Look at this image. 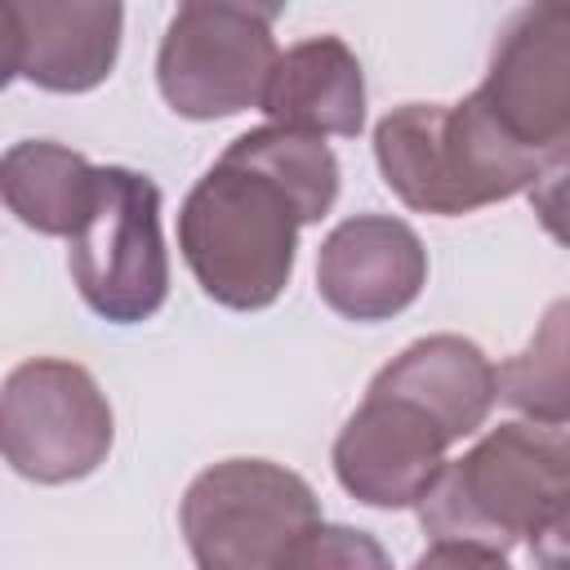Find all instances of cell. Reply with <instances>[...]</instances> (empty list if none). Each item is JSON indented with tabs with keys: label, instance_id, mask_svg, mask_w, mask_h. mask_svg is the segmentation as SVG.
<instances>
[{
	"label": "cell",
	"instance_id": "6da1fadb",
	"mask_svg": "<svg viewBox=\"0 0 570 570\" xmlns=\"http://www.w3.org/2000/svg\"><path fill=\"white\" fill-rule=\"evenodd\" d=\"M383 183L419 214H472L534 187L543 165L512 147L476 94L463 102H405L374 125Z\"/></svg>",
	"mask_w": 570,
	"mask_h": 570
},
{
	"label": "cell",
	"instance_id": "7a4b0ae2",
	"mask_svg": "<svg viewBox=\"0 0 570 570\" xmlns=\"http://www.w3.org/2000/svg\"><path fill=\"white\" fill-rule=\"evenodd\" d=\"M298 227L303 218L276 183L218 156L178 209V249L214 303L258 312L289 285Z\"/></svg>",
	"mask_w": 570,
	"mask_h": 570
},
{
	"label": "cell",
	"instance_id": "3957f363",
	"mask_svg": "<svg viewBox=\"0 0 570 570\" xmlns=\"http://www.w3.org/2000/svg\"><path fill=\"white\" fill-rule=\"evenodd\" d=\"M570 494V432L548 423H499L463 459L445 463L419 503L436 543L508 552Z\"/></svg>",
	"mask_w": 570,
	"mask_h": 570
},
{
	"label": "cell",
	"instance_id": "277c9868",
	"mask_svg": "<svg viewBox=\"0 0 570 570\" xmlns=\"http://www.w3.org/2000/svg\"><path fill=\"white\" fill-rule=\"evenodd\" d=\"M196 570H281L294 543L321 525L316 490L267 459L205 468L178 508Z\"/></svg>",
	"mask_w": 570,
	"mask_h": 570
},
{
	"label": "cell",
	"instance_id": "5b68a950",
	"mask_svg": "<svg viewBox=\"0 0 570 570\" xmlns=\"http://www.w3.org/2000/svg\"><path fill=\"white\" fill-rule=\"evenodd\" d=\"M276 9L191 0L165 27L156 53V85L165 102L187 120H223L245 107H263L276 71Z\"/></svg>",
	"mask_w": 570,
	"mask_h": 570
},
{
	"label": "cell",
	"instance_id": "8992f818",
	"mask_svg": "<svg viewBox=\"0 0 570 570\" xmlns=\"http://www.w3.org/2000/svg\"><path fill=\"white\" fill-rule=\"evenodd\" d=\"M71 281L80 298L116 325L147 321L169 294V254L160 240V187L125 165L98 169V200L71 236Z\"/></svg>",
	"mask_w": 570,
	"mask_h": 570
},
{
	"label": "cell",
	"instance_id": "52a82bcc",
	"mask_svg": "<svg viewBox=\"0 0 570 570\" xmlns=\"http://www.w3.org/2000/svg\"><path fill=\"white\" fill-rule=\"evenodd\" d=\"M111 436V405L85 365L36 356L4 379L0 445L18 476L36 485L80 481L107 459Z\"/></svg>",
	"mask_w": 570,
	"mask_h": 570
},
{
	"label": "cell",
	"instance_id": "ba28073f",
	"mask_svg": "<svg viewBox=\"0 0 570 570\" xmlns=\"http://www.w3.org/2000/svg\"><path fill=\"white\" fill-rule=\"evenodd\" d=\"M476 102L543 169L570 156V4H525L499 27Z\"/></svg>",
	"mask_w": 570,
	"mask_h": 570
},
{
	"label": "cell",
	"instance_id": "9c48e42d",
	"mask_svg": "<svg viewBox=\"0 0 570 570\" xmlns=\"http://www.w3.org/2000/svg\"><path fill=\"white\" fill-rule=\"evenodd\" d=\"M454 436L410 396L374 387L334 441L338 485L370 508H419L445 472Z\"/></svg>",
	"mask_w": 570,
	"mask_h": 570
},
{
	"label": "cell",
	"instance_id": "30bf717a",
	"mask_svg": "<svg viewBox=\"0 0 570 570\" xmlns=\"http://www.w3.org/2000/svg\"><path fill=\"white\" fill-rule=\"evenodd\" d=\"M120 4H36L9 0L0 9L4 76L53 94H85L102 85L120 53Z\"/></svg>",
	"mask_w": 570,
	"mask_h": 570
},
{
	"label": "cell",
	"instance_id": "8fae6325",
	"mask_svg": "<svg viewBox=\"0 0 570 570\" xmlns=\"http://www.w3.org/2000/svg\"><path fill=\"white\" fill-rule=\"evenodd\" d=\"M428 281V249L410 223L387 214L343 218L316 254V289L347 321L405 312Z\"/></svg>",
	"mask_w": 570,
	"mask_h": 570
},
{
	"label": "cell",
	"instance_id": "7c38bea8",
	"mask_svg": "<svg viewBox=\"0 0 570 570\" xmlns=\"http://www.w3.org/2000/svg\"><path fill=\"white\" fill-rule=\"evenodd\" d=\"M272 125L294 134H361L365 125V76L356 53L338 36H307L276 58L263 94Z\"/></svg>",
	"mask_w": 570,
	"mask_h": 570
},
{
	"label": "cell",
	"instance_id": "4fadbf2b",
	"mask_svg": "<svg viewBox=\"0 0 570 570\" xmlns=\"http://www.w3.org/2000/svg\"><path fill=\"white\" fill-rule=\"evenodd\" d=\"M370 383L419 401L454 441L472 436L499 401V370L463 334H428L410 343Z\"/></svg>",
	"mask_w": 570,
	"mask_h": 570
},
{
	"label": "cell",
	"instance_id": "5bb4252c",
	"mask_svg": "<svg viewBox=\"0 0 570 570\" xmlns=\"http://www.w3.org/2000/svg\"><path fill=\"white\" fill-rule=\"evenodd\" d=\"M0 191L9 214L40 236H76L98 200V169L49 138L13 142L0 160Z\"/></svg>",
	"mask_w": 570,
	"mask_h": 570
},
{
	"label": "cell",
	"instance_id": "9a60e30c",
	"mask_svg": "<svg viewBox=\"0 0 570 570\" xmlns=\"http://www.w3.org/2000/svg\"><path fill=\"white\" fill-rule=\"evenodd\" d=\"M223 156L245 165V169H254V174H263L267 183H276L289 196V205L298 209L303 227L321 223L330 214L334 196H338V160L312 134L263 125V129H249L236 142H227Z\"/></svg>",
	"mask_w": 570,
	"mask_h": 570
},
{
	"label": "cell",
	"instance_id": "2e32d148",
	"mask_svg": "<svg viewBox=\"0 0 570 570\" xmlns=\"http://www.w3.org/2000/svg\"><path fill=\"white\" fill-rule=\"evenodd\" d=\"M499 401L530 423H570V298H552L530 343L499 365Z\"/></svg>",
	"mask_w": 570,
	"mask_h": 570
},
{
	"label": "cell",
	"instance_id": "e0dca14e",
	"mask_svg": "<svg viewBox=\"0 0 570 570\" xmlns=\"http://www.w3.org/2000/svg\"><path fill=\"white\" fill-rule=\"evenodd\" d=\"M281 570H392V557L383 543L352 525H316L307 530L294 552L281 561Z\"/></svg>",
	"mask_w": 570,
	"mask_h": 570
},
{
	"label": "cell",
	"instance_id": "ac0fdd59",
	"mask_svg": "<svg viewBox=\"0 0 570 570\" xmlns=\"http://www.w3.org/2000/svg\"><path fill=\"white\" fill-rule=\"evenodd\" d=\"M530 209H534V218L543 223V232L570 249V156L552 160V165L534 178V187H530Z\"/></svg>",
	"mask_w": 570,
	"mask_h": 570
},
{
	"label": "cell",
	"instance_id": "d6986e66",
	"mask_svg": "<svg viewBox=\"0 0 570 570\" xmlns=\"http://www.w3.org/2000/svg\"><path fill=\"white\" fill-rule=\"evenodd\" d=\"M525 539H530L534 570H570V494L561 503H552Z\"/></svg>",
	"mask_w": 570,
	"mask_h": 570
},
{
	"label": "cell",
	"instance_id": "ffe728a7",
	"mask_svg": "<svg viewBox=\"0 0 570 570\" xmlns=\"http://www.w3.org/2000/svg\"><path fill=\"white\" fill-rule=\"evenodd\" d=\"M410 570H512L503 552H485L472 543H432Z\"/></svg>",
	"mask_w": 570,
	"mask_h": 570
}]
</instances>
